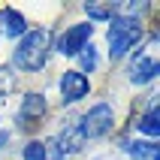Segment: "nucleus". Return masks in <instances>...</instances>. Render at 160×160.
Returning a JSON list of instances; mask_svg holds the SVG:
<instances>
[{"label":"nucleus","instance_id":"nucleus-11","mask_svg":"<svg viewBox=\"0 0 160 160\" xmlns=\"http://www.w3.org/2000/svg\"><path fill=\"white\" fill-rule=\"evenodd\" d=\"M85 12L91 21H112L115 18V6H100V3H85Z\"/></svg>","mask_w":160,"mask_h":160},{"label":"nucleus","instance_id":"nucleus-5","mask_svg":"<svg viewBox=\"0 0 160 160\" xmlns=\"http://www.w3.org/2000/svg\"><path fill=\"white\" fill-rule=\"evenodd\" d=\"M157 72H160V63L154 58V48H139L133 63H130V82L133 85H148Z\"/></svg>","mask_w":160,"mask_h":160},{"label":"nucleus","instance_id":"nucleus-13","mask_svg":"<svg viewBox=\"0 0 160 160\" xmlns=\"http://www.w3.org/2000/svg\"><path fill=\"white\" fill-rule=\"evenodd\" d=\"M24 160H45V145L42 142H27L24 145Z\"/></svg>","mask_w":160,"mask_h":160},{"label":"nucleus","instance_id":"nucleus-9","mask_svg":"<svg viewBox=\"0 0 160 160\" xmlns=\"http://www.w3.org/2000/svg\"><path fill=\"white\" fill-rule=\"evenodd\" d=\"M157 118H160V115H157V106L151 103V106H148V112H145V115L136 121V130H139V133H145L151 142L160 136V121H157Z\"/></svg>","mask_w":160,"mask_h":160},{"label":"nucleus","instance_id":"nucleus-14","mask_svg":"<svg viewBox=\"0 0 160 160\" xmlns=\"http://www.w3.org/2000/svg\"><path fill=\"white\" fill-rule=\"evenodd\" d=\"M42 145H45V160H63V151L58 148L54 139H48V142H42Z\"/></svg>","mask_w":160,"mask_h":160},{"label":"nucleus","instance_id":"nucleus-7","mask_svg":"<svg viewBox=\"0 0 160 160\" xmlns=\"http://www.w3.org/2000/svg\"><path fill=\"white\" fill-rule=\"evenodd\" d=\"M42 115H45V97H42V94H27V97L21 100V109H18V118H15L18 130H21V133L33 130V124Z\"/></svg>","mask_w":160,"mask_h":160},{"label":"nucleus","instance_id":"nucleus-12","mask_svg":"<svg viewBox=\"0 0 160 160\" xmlns=\"http://www.w3.org/2000/svg\"><path fill=\"white\" fill-rule=\"evenodd\" d=\"M79 63H82V70L85 72H94L97 70V52H94V45H85L79 52Z\"/></svg>","mask_w":160,"mask_h":160},{"label":"nucleus","instance_id":"nucleus-1","mask_svg":"<svg viewBox=\"0 0 160 160\" xmlns=\"http://www.w3.org/2000/svg\"><path fill=\"white\" fill-rule=\"evenodd\" d=\"M48 48H52V33L45 27H36V30H27L18 42L15 54H12V63L24 72H36L45 67V58H48Z\"/></svg>","mask_w":160,"mask_h":160},{"label":"nucleus","instance_id":"nucleus-10","mask_svg":"<svg viewBox=\"0 0 160 160\" xmlns=\"http://www.w3.org/2000/svg\"><path fill=\"white\" fill-rule=\"evenodd\" d=\"M127 151L133 160H160V148L151 142V139H136V142H127Z\"/></svg>","mask_w":160,"mask_h":160},{"label":"nucleus","instance_id":"nucleus-3","mask_svg":"<svg viewBox=\"0 0 160 160\" xmlns=\"http://www.w3.org/2000/svg\"><path fill=\"white\" fill-rule=\"evenodd\" d=\"M76 124H79V133H82L85 142H88V139H100V136H106L109 130H112V124H115V112H112L109 103H97V106H91Z\"/></svg>","mask_w":160,"mask_h":160},{"label":"nucleus","instance_id":"nucleus-4","mask_svg":"<svg viewBox=\"0 0 160 160\" xmlns=\"http://www.w3.org/2000/svg\"><path fill=\"white\" fill-rule=\"evenodd\" d=\"M91 36H94V24H91V21L72 24V27H67V30L58 36V52L67 54V58H76L85 45H91Z\"/></svg>","mask_w":160,"mask_h":160},{"label":"nucleus","instance_id":"nucleus-6","mask_svg":"<svg viewBox=\"0 0 160 160\" xmlns=\"http://www.w3.org/2000/svg\"><path fill=\"white\" fill-rule=\"evenodd\" d=\"M88 91H91V82L85 72L63 70V76H61V100L63 103H79L82 97H88Z\"/></svg>","mask_w":160,"mask_h":160},{"label":"nucleus","instance_id":"nucleus-8","mask_svg":"<svg viewBox=\"0 0 160 160\" xmlns=\"http://www.w3.org/2000/svg\"><path fill=\"white\" fill-rule=\"evenodd\" d=\"M0 33L9 36V39H15V36H24L27 33V21L24 15L12 6H3L0 9Z\"/></svg>","mask_w":160,"mask_h":160},{"label":"nucleus","instance_id":"nucleus-2","mask_svg":"<svg viewBox=\"0 0 160 160\" xmlns=\"http://www.w3.org/2000/svg\"><path fill=\"white\" fill-rule=\"evenodd\" d=\"M139 39H142L139 18H112V24H109V58L121 61Z\"/></svg>","mask_w":160,"mask_h":160}]
</instances>
